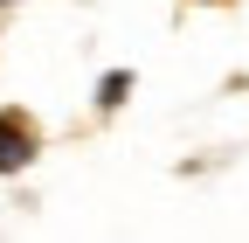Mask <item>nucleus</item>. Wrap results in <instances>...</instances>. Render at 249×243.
I'll use <instances>...</instances> for the list:
<instances>
[{"label":"nucleus","mask_w":249,"mask_h":243,"mask_svg":"<svg viewBox=\"0 0 249 243\" xmlns=\"http://www.w3.org/2000/svg\"><path fill=\"white\" fill-rule=\"evenodd\" d=\"M28 153H35V139H28V125L21 118H0V174H14Z\"/></svg>","instance_id":"f257e3e1"}]
</instances>
